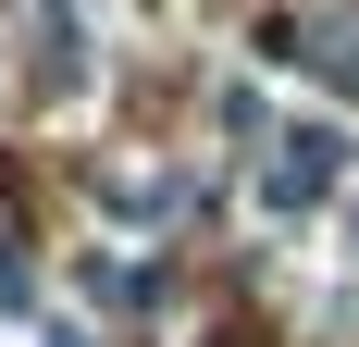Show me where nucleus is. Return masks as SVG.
<instances>
[{
  "label": "nucleus",
  "mask_w": 359,
  "mask_h": 347,
  "mask_svg": "<svg viewBox=\"0 0 359 347\" xmlns=\"http://www.w3.org/2000/svg\"><path fill=\"white\" fill-rule=\"evenodd\" d=\"M37 74H50L62 100H87V25H74L62 0H37Z\"/></svg>",
  "instance_id": "2"
},
{
  "label": "nucleus",
  "mask_w": 359,
  "mask_h": 347,
  "mask_svg": "<svg viewBox=\"0 0 359 347\" xmlns=\"http://www.w3.org/2000/svg\"><path fill=\"white\" fill-rule=\"evenodd\" d=\"M347 174H359V137L334 124V112H297V124H273V162H260V211H273V223H297V211H323Z\"/></svg>",
  "instance_id": "1"
},
{
  "label": "nucleus",
  "mask_w": 359,
  "mask_h": 347,
  "mask_svg": "<svg viewBox=\"0 0 359 347\" xmlns=\"http://www.w3.org/2000/svg\"><path fill=\"white\" fill-rule=\"evenodd\" d=\"M334 87H359V25H334Z\"/></svg>",
  "instance_id": "3"
},
{
  "label": "nucleus",
  "mask_w": 359,
  "mask_h": 347,
  "mask_svg": "<svg viewBox=\"0 0 359 347\" xmlns=\"http://www.w3.org/2000/svg\"><path fill=\"white\" fill-rule=\"evenodd\" d=\"M347 248H359V211H347Z\"/></svg>",
  "instance_id": "5"
},
{
  "label": "nucleus",
  "mask_w": 359,
  "mask_h": 347,
  "mask_svg": "<svg viewBox=\"0 0 359 347\" xmlns=\"http://www.w3.org/2000/svg\"><path fill=\"white\" fill-rule=\"evenodd\" d=\"M37 347H87V335H74V322H50V335H37Z\"/></svg>",
  "instance_id": "4"
}]
</instances>
